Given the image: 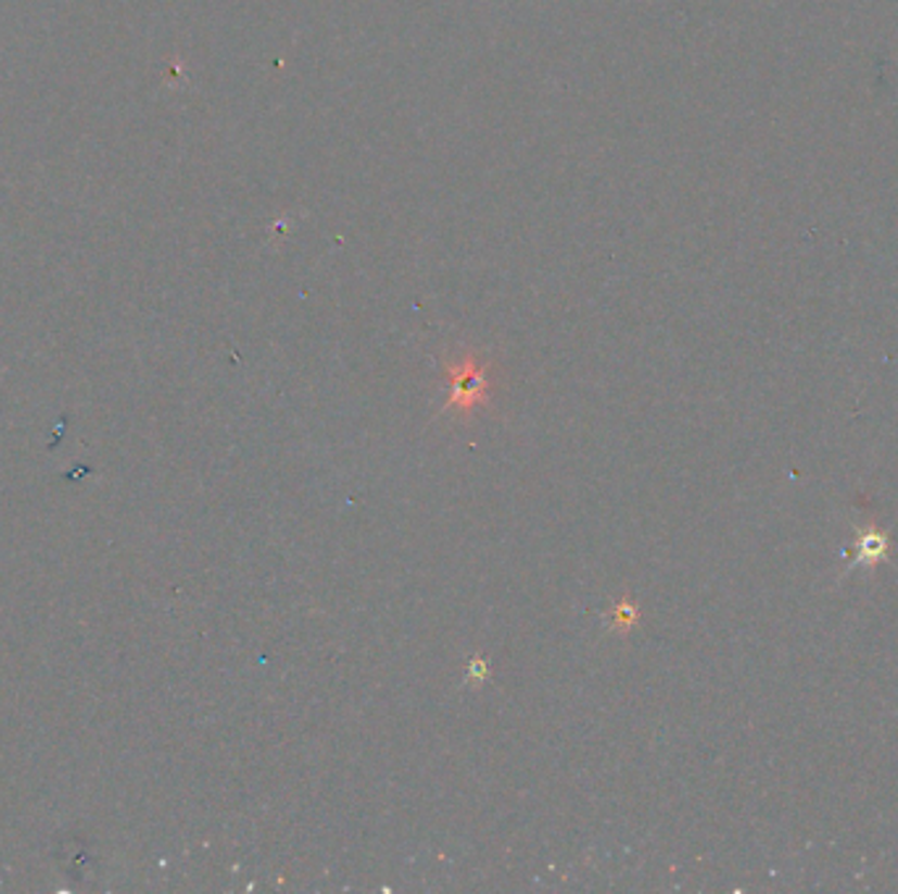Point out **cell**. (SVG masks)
<instances>
[{"label": "cell", "instance_id": "cell-1", "mask_svg": "<svg viewBox=\"0 0 898 894\" xmlns=\"http://www.w3.org/2000/svg\"><path fill=\"white\" fill-rule=\"evenodd\" d=\"M444 375H447V399H444L442 407L444 412L455 409V414L468 420L476 409L486 407L489 399H492L486 368L476 362L473 355H466L460 362L450 365Z\"/></svg>", "mask_w": 898, "mask_h": 894}, {"label": "cell", "instance_id": "cell-2", "mask_svg": "<svg viewBox=\"0 0 898 894\" xmlns=\"http://www.w3.org/2000/svg\"><path fill=\"white\" fill-rule=\"evenodd\" d=\"M888 559V533L881 531L877 525H870L867 531L857 533V559L851 562L853 566H867L877 564Z\"/></svg>", "mask_w": 898, "mask_h": 894}, {"label": "cell", "instance_id": "cell-3", "mask_svg": "<svg viewBox=\"0 0 898 894\" xmlns=\"http://www.w3.org/2000/svg\"><path fill=\"white\" fill-rule=\"evenodd\" d=\"M638 616H642V612H638L636 603H633L631 598H620V601L612 603L610 612L605 614V622H607V627L615 629V633L625 635L638 625Z\"/></svg>", "mask_w": 898, "mask_h": 894}, {"label": "cell", "instance_id": "cell-4", "mask_svg": "<svg viewBox=\"0 0 898 894\" xmlns=\"http://www.w3.org/2000/svg\"><path fill=\"white\" fill-rule=\"evenodd\" d=\"M466 677H468V682H476V685L483 682V679L489 677V661L479 656V653L470 656V661L466 664Z\"/></svg>", "mask_w": 898, "mask_h": 894}]
</instances>
